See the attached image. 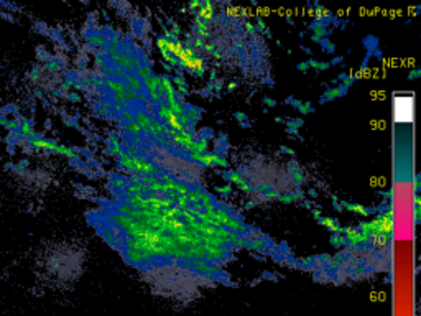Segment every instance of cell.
<instances>
[{
	"mask_svg": "<svg viewBox=\"0 0 421 316\" xmlns=\"http://www.w3.org/2000/svg\"><path fill=\"white\" fill-rule=\"evenodd\" d=\"M76 257L65 245H51L36 257L35 269L38 278L48 285H63L71 282L78 274Z\"/></svg>",
	"mask_w": 421,
	"mask_h": 316,
	"instance_id": "obj_1",
	"label": "cell"
}]
</instances>
